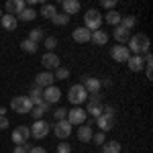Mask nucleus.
<instances>
[{
    "label": "nucleus",
    "mask_w": 153,
    "mask_h": 153,
    "mask_svg": "<svg viewBox=\"0 0 153 153\" xmlns=\"http://www.w3.org/2000/svg\"><path fill=\"white\" fill-rule=\"evenodd\" d=\"M149 47H151V43H149V37L143 35V33H137V35H133L129 39V49L133 55H145V53H149Z\"/></svg>",
    "instance_id": "nucleus-1"
},
{
    "label": "nucleus",
    "mask_w": 153,
    "mask_h": 153,
    "mask_svg": "<svg viewBox=\"0 0 153 153\" xmlns=\"http://www.w3.org/2000/svg\"><path fill=\"white\" fill-rule=\"evenodd\" d=\"M10 108L14 110V112H19V114H31L33 102H31L29 96H14V98L10 100Z\"/></svg>",
    "instance_id": "nucleus-2"
},
{
    "label": "nucleus",
    "mask_w": 153,
    "mask_h": 153,
    "mask_svg": "<svg viewBox=\"0 0 153 153\" xmlns=\"http://www.w3.org/2000/svg\"><path fill=\"white\" fill-rule=\"evenodd\" d=\"M102 14L96 10V8H90V10H86L84 14V27L88 29V31H98L100 27H102Z\"/></svg>",
    "instance_id": "nucleus-3"
},
{
    "label": "nucleus",
    "mask_w": 153,
    "mask_h": 153,
    "mask_svg": "<svg viewBox=\"0 0 153 153\" xmlns=\"http://www.w3.org/2000/svg\"><path fill=\"white\" fill-rule=\"evenodd\" d=\"M68 100H70L74 106H80L82 102L88 100V92L84 90L82 84H76V86H71L70 90H68Z\"/></svg>",
    "instance_id": "nucleus-4"
},
{
    "label": "nucleus",
    "mask_w": 153,
    "mask_h": 153,
    "mask_svg": "<svg viewBox=\"0 0 153 153\" xmlns=\"http://www.w3.org/2000/svg\"><path fill=\"white\" fill-rule=\"evenodd\" d=\"M29 131H31V137H33V139H45L49 135V131H51V125H49L45 118H41V120H35L33 127Z\"/></svg>",
    "instance_id": "nucleus-5"
},
{
    "label": "nucleus",
    "mask_w": 153,
    "mask_h": 153,
    "mask_svg": "<svg viewBox=\"0 0 153 153\" xmlns=\"http://www.w3.org/2000/svg\"><path fill=\"white\" fill-rule=\"evenodd\" d=\"M86 118H88L86 110H84V108H80V106H74L71 110H68L65 120L70 123L71 127H74V125H76V127H80V125H84V123H86Z\"/></svg>",
    "instance_id": "nucleus-6"
},
{
    "label": "nucleus",
    "mask_w": 153,
    "mask_h": 153,
    "mask_svg": "<svg viewBox=\"0 0 153 153\" xmlns=\"http://www.w3.org/2000/svg\"><path fill=\"white\" fill-rule=\"evenodd\" d=\"M29 137H31V131H29V127H25V125H21V127H16V129L12 131V143L14 145H27L29 143Z\"/></svg>",
    "instance_id": "nucleus-7"
},
{
    "label": "nucleus",
    "mask_w": 153,
    "mask_h": 153,
    "mask_svg": "<svg viewBox=\"0 0 153 153\" xmlns=\"http://www.w3.org/2000/svg\"><path fill=\"white\" fill-rule=\"evenodd\" d=\"M110 57L114 61H118V63H127L131 57V51L127 49V45H114L110 49Z\"/></svg>",
    "instance_id": "nucleus-8"
},
{
    "label": "nucleus",
    "mask_w": 153,
    "mask_h": 153,
    "mask_svg": "<svg viewBox=\"0 0 153 153\" xmlns=\"http://www.w3.org/2000/svg\"><path fill=\"white\" fill-rule=\"evenodd\" d=\"M41 65H45V68H47V71L57 70V68H61V59H59V55H55V53L47 51V53H43V57H41Z\"/></svg>",
    "instance_id": "nucleus-9"
},
{
    "label": "nucleus",
    "mask_w": 153,
    "mask_h": 153,
    "mask_svg": "<svg viewBox=\"0 0 153 153\" xmlns=\"http://www.w3.org/2000/svg\"><path fill=\"white\" fill-rule=\"evenodd\" d=\"M55 82V78H53V71H41V74H37L35 76V86L37 88H41V90H45L49 86H53Z\"/></svg>",
    "instance_id": "nucleus-10"
},
{
    "label": "nucleus",
    "mask_w": 153,
    "mask_h": 153,
    "mask_svg": "<svg viewBox=\"0 0 153 153\" xmlns=\"http://www.w3.org/2000/svg\"><path fill=\"white\" fill-rule=\"evenodd\" d=\"M71 129H74V127H71L68 120H57L55 127H53V133H55L57 139H68L71 135Z\"/></svg>",
    "instance_id": "nucleus-11"
},
{
    "label": "nucleus",
    "mask_w": 153,
    "mask_h": 153,
    "mask_svg": "<svg viewBox=\"0 0 153 153\" xmlns=\"http://www.w3.org/2000/svg\"><path fill=\"white\" fill-rule=\"evenodd\" d=\"M4 8H6V14L19 16V14L27 8V2H25V0H8V2L4 4Z\"/></svg>",
    "instance_id": "nucleus-12"
},
{
    "label": "nucleus",
    "mask_w": 153,
    "mask_h": 153,
    "mask_svg": "<svg viewBox=\"0 0 153 153\" xmlns=\"http://www.w3.org/2000/svg\"><path fill=\"white\" fill-rule=\"evenodd\" d=\"M59 98H61V90L57 86H49L43 90V100L47 104H55V102H59Z\"/></svg>",
    "instance_id": "nucleus-13"
},
{
    "label": "nucleus",
    "mask_w": 153,
    "mask_h": 153,
    "mask_svg": "<svg viewBox=\"0 0 153 153\" xmlns=\"http://www.w3.org/2000/svg\"><path fill=\"white\" fill-rule=\"evenodd\" d=\"M90 37H92V31H88L86 27H76V29L71 31V39H74L76 43H88Z\"/></svg>",
    "instance_id": "nucleus-14"
},
{
    "label": "nucleus",
    "mask_w": 153,
    "mask_h": 153,
    "mask_svg": "<svg viewBox=\"0 0 153 153\" xmlns=\"http://www.w3.org/2000/svg\"><path fill=\"white\" fill-rule=\"evenodd\" d=\"M84 90L88 92V94H98L100 92V88H102V84L98 78H84Z\"/></svg>",
    "instance_id": "nucleus-15"
},
{
    "label": "nucleus",
    "mask_w": 153,
    "mask_h": 153,
    "mask_svg": "<svg viewBox=\"0 0 153 153\" xmlns=\"http://www.w3.org/2000/svg\"><path fill=\"white\" fill-rule=\"evenodd\" d=\"M112 37L118 41V45H125L127 41L131 39V33L123 27V25H118V27H114V33H112Z\"/></svg>",
    "instance_id": "nucleus-16"
},
{
    "label": "nucleus",
    "mask_w": 153,
    "mask_h": 153,
    "mask_svg": "<svg viewBox=\"0 0 153 153\" xmlns=\"http://www.w3.org/2000/svg\"><path fill=\"white\" fill-rule=\"evenodd\" d=\"M61 8H63V14L71 16V14L80 12V2H78V0H63V2H61Z\"/></svg>",
    "instance_id": "nucleus-17"
},
{
    "label": "nucleus",
    "mask_w": 153,
    "mask_h": 153,
    "mask_svg": "<svg viewBox=\"0 0 153 153\" xmlns=\"http://www.w3.org/2000/svg\"><path fill=\"white\" fill-rule=\"evenodd\" d=\"M127 65H129L131 71H141L145 68V59H143V55H131Z\"/></svg>",
    "instance_id": "nucleus-18"
},
{
    "label": "nucleus",
    "mask_w": 153,
    "mask_h": 153,
    "mask_svg": "<svg viewBox=\"0 0 153 153\" xmlns=\"http://www.w3.org/2000/svg\"><path fill=\"white\" fill-rule=\"evenodd\" d=\"M96 125H98L100 133H106V131H110V129H112V125H114V118H110V117H104V114H100V117L96 118Z\"/></svg>",
    "instance_id": "nucleus-19"
},
{
    "label": "nucleus",
    "mask_w": 153,
    "mask_h": 153,
    "mask_svg": "<svg viewBox=\"0 0 153 153\" xmlns=\"http://www.w3.org/2000/svg\"><path fill=\"white\" fill-rule=\"evenodd\" d=\"M92 135H94L92 133V127H88V125H80L78 127V139L82 143H90L92 141Z\"/></svg>",
    "instance_id": "nucleus-20"
},
{
    "label": "nucleus",
    "mask_w": 153,
    "mask_h": 153,
    "mask_svg": "<svg viewBox=\"0 0 153 153\" xmlns=\"http://www.w3.org/2000/svg\"><path fill=\"white\" fill-rule=\"evenodd\" d=\"M90 41H92V43H96V45H106V43H108V33H106V31H102V29L92 31Z\"/></svg>",
    "instance_id": "nucleus-21"
},
{
    "label": "nucleus",
    "mask_w": 153,
    "mask_h": 153,
    "mask_svg": "<svg viewBox=\"0 0 153 153\" xmlns=\"http://www.w3.org/2000/svg\"><path fill=\"white\" fill-rule=\"evenodd\" d=\"M102 108H104V106H102V102H88L86 114H90V117H92V118L96 120V118L102 114Z\"/></svg>",
    "instance_id": "nucleus-22"
},
{
    "label": "nucleus",
    "mask_w": 153,
    "mask_h": 153,
    "mask_svg": "<svg viewBox=\"0 0 153 153\" xmlns=\"http://www.w3.org/2000/svg\"><path fill=\"white\" fill-rule=\"evenodd\" d=\"M49 108H51V104H47V102L43 100V104H39V106H33V110H31V117L35 118V120H41V118H43V114L47 112Z\"/></svg>",
    "instance_id": "nucleus-23"
},
{
    "label": "nucleus",
    "mask_w": 153,
    "mask_h": 153,
    "mask_svg": "<svg viewBox=\"0 0 153 153\" xmlns=\"http://www.w3.org/2000/svg\"><path fill=\"white\" fill-rule=\"evenodd\" d=\"M0 23H2V27H4L6 31H14L16 25H19V21H16V16H12V14H2Z\"/></svg>",
    "instance_id": "nucleus-24"
},
{
    "label": "nucleus",
    "mask_w": 153,
    "mask_h": 153,
    "mask_svg": "<svg viewBox=\"0 0 153 153\" xmlns=\"http://www.w3.org/2000/svg\"><path fill=\"white\" fill-rule=\"evenodd\" d=\"M120 19H123V14H118L117 10H108L104 16H102V21H106V23L112 25V27H118V25H120Z\"/></svg>",
    "instance_id": "nucleus-25"
},
{
    "label": "nucleus",
    "mask_w": 153,
    "mask_h": 153,
    "mask_svg": "<svg viewBox=\"0 0 153 153\" xmlns=\"http://www.w3.org/2000/svg\"><path fill=\"white\" fill-rule=\"evenodd\" d=\"M100 147H102L100 153H120V149H123L118 141H104Z\"/></svg>",
    "instance_id": "nucleus-26"
},
{
    "label": "nucleus",
    "mask_w": 153,
    "mask_h": 153,
    "mask_svg": "<svg viewBox=\"0 0 153 153\" xmlns=\"http://www.w3.org/2000/svg\"><path fill=\"white\" fill-rule=\"evenodd\" d=\"M29 98H31L33 106L43 104V90H41V88H37V86H33V88H31V94H29Z\"/></svg>",
    "instance_id": "nucleus-27"
},
{
    "label": "nucleus",
    "mask_w": 153,
    "mask_h": 153,
    "mask_svg": "<svg viewBox=\"0 0 153 153\" xmlns=\"http://www.w3.org/2000/svg\"><path fill=\"white\" fill-rule=\"evenodd\" d=\"M35 19H37V12L33 10V8H29V6L16 16V21H23V23H31V21H35Z\"/></svg>",
    "instance_id": "nucleus-28"
},
{
    "label": "nucleus",
    "mask_w": 153,
    "mask_h": 153,
    "mask_svg": "<svg viewBox=\"0 0 153 153\" xmlns=\"http://www.w3.org/2000/svg\"><path fill=\"white\" fill-rule=\"evenodd\" d=\"M55 14H57V8H55L53 4H43V6H41V16H43V19H49V21H51Z\"/></svg>",
    "instance_id": "nucleus-29"
},
{
    "label": "nucleus",
    "mask_w": 153,
    "mask_h": 153,
    "mask_svg": "<svg viewBox=\"0 0 153 153\" xmlns=\"http://www.w3.org/2000/svg\"><path fill=\"white\" fill-rule=\"evenodd\" d=\"M21 49H23L25 53L33 55V53H37L39 45H37V43H33V41H29V39H23V43H21Z\"/></svg>",
    "instance_id": "nucleus-30"
},
{
    "label": "nucleus",
    "mask_w": 153,
    "mask_h": 153,
    "mask_svg": "<svg viewBox=\"0 0 153 153\" xmlns=\"http://www.w3.org/2000/svg\"><path fill=\"white\" fill-rule=\"evenodd\" d=\"M51 23L55 25V27H65V25L70 23V16H68V14H63V12H57V14L51 19Z\"/></svg>",
    "instance_id": "nucleus-31"
},
{
    "label": "nucleus",
    "mask_w": 153,
    "mask_h": 153,
    "mask_svg": "<svg viewBox=\"0 0 153 153\" xmlns=\"http://www.w3.org/2000/svg\"><path fill=\"white\" fill-rule=\"evenodd\" d=\"M43 33H45L43 29H33V31L29 33V37H27V39H29V41H33V43H37V45H39V41H43V39H45V37H43Z\"/></svg>",
    "instance_id": "nucleus-32"
},
{
    "label": "nucleus",
    "mask_w": 153,
    "mask_h": 153,
    "mask_svg": "<svg viewBox=\"0 0 153 153\" xmlns=\"http://www.w3.org/2000/svg\"><path fill=\"white\" fill-rule=\"evenodd\" d=\"M120 25H123L127 31H131V29L137 27V19H135V16H123V19H120Z\"/></svg>",
    "instance_id": "nucleus-33"
},
{
    "label": "nucleus",
    "mask_w": 153,
    "mask_h": 153,
    "mask_svg": "<svg viewBox=\"0 0 153 153\" xmlns=\"http://www.w3.org/2000/svg\"><path fill=\"white\" fill-rule=\"evenodd\" d=\"M53 78L55 80H68L70 78V70L68 68H57V70L53 71Z\"/></svg>",
    "instance_id": "nucleus-34"
},
{
    "label": "nucleus",
    "mask_w": 153,
    "mask_h": 153,
    "mask_svg": "<svg viewBox=\"0 0 153 153\" xmlns=\"http://www.w3.org/2000/svg\"><path fill=\"white\" fill-rule=\"evenodd\" d=\"M43 45H45V49H49V51L53 53V49L57 47V39H55V37H45V39H43Z\"/></svg>",
    "instance_id": "nucleus-35"
},
{
    "label": "nucleus",
    "mask_w": 153,
    "mask_h": 153,
    "mask_svg": "<svg viewBox=\"0 0 153 153\" xmlns=\"http://www.w3.org/2000/svg\"><path fill=\"white\" fill-rule=\"evenodd\" d=\"M92 141H94L96 145H102V143L106 141V133H100V131L94 133V135H92Z\"/></svg>",
    "instance_id": "nucleus-36"
},
{
    "label": "nucleus",
    "mask_w": 153,
    "mask_h": 153,
    "mask_svg": "<svg viewBox=\"0 0 153 153\" xmlns=\"http://www.w3.org/2000/svg\"><path fill=\"white\" fill-rule=\"evenodd\" d=\"M53 117H55V120H65V117H68V110H65V108H61V106H59L57 110H55V112H53Z\"/></svg>",
    "instance_id": "nucleus-37"
},
{
    "label": "nucleus",
    "mask_w": 153,
    "mask_h": 153,
    "mask_svg": "<svg viewBox=\"0 0 153 153\" xmlns=\"http://www.w3.org/2000/svg\"><path fill=\"white\" fill-rule=\"evenodd\" d=\"M57 153H71V145L70 143H59L57 145Z\"/></svg>",
    "instance_id": "nucleus-38"
},
{
    "label": "nucleus",
    "mask_w": 153,
    "mask_h": 153,
    "mask_svg": "<svg viewBox=\"0 0 153 153\" xmlns=\"http://www.w3.org/2000/svg\"><path fill=\"white\" fill-rule=\"evenodd\" d=\"M100 4L104 6L106 10H114V6H117V0H102Z\"/></svg>",
    "instance_id": "nucleus-39"
},
{
    "label": "nucleus",
    "mask_w": 153,
    "mask_h": 153,
    "mask_svg": "<svg viewBox=\"0 0 153 153\" xmlns=\"http://www.w3.org/2000/svg\"><path fill=\"white\" fill-rule=\"evenodd\" d=\"M29 147H31L29 143H27V145H16V147H14V151H12V153H29Z\"/></svg>",
    "instance_id": "nucleus-40"
},
{
    "label": "nucleus",
    "mask_w": 153,
    "mask_h": 153,
    "mask_svg": "<svg viewBox=\"0 0 153 153\" xmlns=\"http://www.w3.org/2000/svg\"><path fill=\"white\" fill-rule=\"evenodd\" d=\"M8 127H10L8 118H6V117H0V129H8Z\"/></svg>",
    "instance_id": "nucleus-41"
},
{
    "label": "nucleus",
    "mask_w": 153,
    "mask_h": 153,
    "mask_svg": "<svg viewBox=\"0 0 153 153\" xmlns=\"http://www.w3.org/2000/svg\"><path fill=\"white\" fill-rule=\"evenodd\" d=\"M29 153H47V149H43V147H31Z\"/></svg>",
    "instance_id": "nucleus-42"
},
{
    "label": "nucleus",
    "mask_w": 153,
    "mask_h": 153,
    "mask_svg": "<svg viewBox=\"0 0 153 153\" xmlns=\"http://www.w3.org/2000/svg\"><path fill=\"white\" fill-rule=\"evenodd\" d=\"M0 117H6V108L4 106H0Z\"/></svg>",
    "instance_id": "nucleus-43"
},
{
    "label": "nucleus",
    "mask_w": 153,
    "mask_h": 153,
    "mask_svg": "<svg viewBox=\"0 0 153 153\" xmlns=\"http://www.w3.org/2000/svg\"><path fill=\"white\" fill-rule=\"evenodd\" d=\"M0 19H2V10H0Z\"/></svg>",
    "instance_id": "nucleus-44"
}]
</instances>
